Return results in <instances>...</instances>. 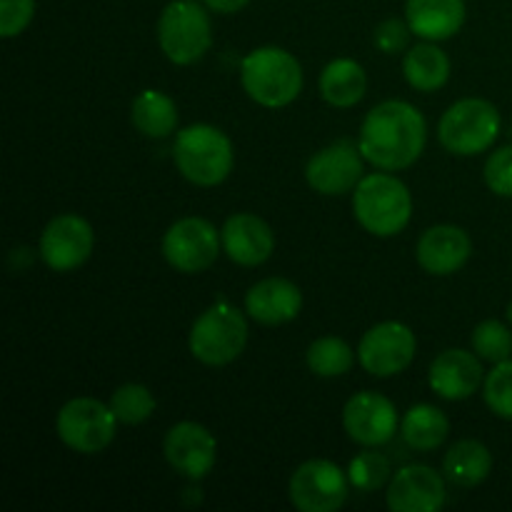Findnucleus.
<instances>
[{
    "instance_id": "nucleus-1",
    "label": "nucleus",
    "mask_w": 512,
    "mask_h": 512,
    "mask_svg": "<svg viewBox=\"0 0 512 512\" xmlns=\"http://www.w3.org/2000/svg\"><path fill=\"white\" fill-rule=\"evenodd\" d=\"M425 140L423 113L405 100H385L365 115L358 145L378 170H405L423 155Z\"/></svg>"
},
{
    "instance_id": "nucleus-2",
    "label": "nucleus",
    "mask_w": 512,
    "mask_h": 512,
    "mask_svg": "<svg viewBox=\"0 0 512 512\" xmlns=\"http://www.w3.org/2000/svg\"><path fill=\"white\" fill-rule=\"evenodd\" d=\"M240 83L248 98L263 108H285L303 90V68L288 50L263 45L243 58Z\"/></svg>"
},
{
    "instance_id": "nucleus-3",
    "label": "nucleus",
    "mask_w": 512,
    "mask_h": 512,
    "mask_svg": "<svg viewBox=\"0 0 512 512\" xmlns=\"http://www.w3.org/2000/svg\"><path fill=\"white\" fill-rule=\"evenodd\" d=\"M355 220L375 238H393L413 218V195L408 185L388 173H370L353 190Z\"/></svg>"
},
{
    "instance_id": "nucleus-4",
    "label": "nucleus",
    "mask_w": 512,
    "mask_h": 512,
    "mask_svg": "<svg viewBox=\"0 0 512 512\" xmlns=\"http://www.w3.org/2000/svg\"><path fill=\"white\" fill-rule=\"evenodd\" d=\"M173 160L185 180L200 188H213L233 173L235 153L223 130L208 123H195L175 135Z\"/></svg>"
},
{
    "instance_id": "nucleus-5",
    "label": "nucleus",
    "mask_w": 512,
    "mask_h": 512,
    "mask_svg": "<svg viewBox=\"0 0 512 512\" xmlns=\"http://www.w3.org/2000/svg\"><path fill=\"white\" fill-rule=\"evenodd\" d=\"M188 345L198 363L223 368L243 355L248 345V320L233 303L218 300L195 318Z\"/></svg>"
},
{
    "instance_id": "nucleus-6",
    "label": "nucleus",
    "mask_w": 512,
    "mask_h": 512,
    "mask_svg": "<svg viewBox=\"0 0 512 512\" xmlns=\"http://www.w3.org/2000/svg\"><path fill=\"white\" fill-rule=\"evenodd\" d=\"M500 113L490 100L463 98L450 105L438 123V138L448 153L473 158L498 140Z\"/></svg>"
},
{
    "instance_id": "nucleus-7",
    "label": "nucleus",
    "mask_w": 512,
    "mask_h": 512,
    "mask_svg": "<svg viewBox=\"0 0 512 512\" xmlns=\"http://www.w3.org/2000/svg\"><path fill=\"white\" fill-rule=\"evenodd\" d=\"M158 43L165 58L175 65H193L205 58L213 45V25L195 0H173L158 20Z\"/></svg>"
},
{
    "instance_id": "nucleus-8",
    "label": "nucleus",
    "mask_w": 512,
    "mask_h": 512,
    "mask_svg": "<svg viewBox=\"0 0 512 512\" xmlns=\"http://www.w3.org/2000/svg\"><path fill=\"white\" fill-rule=\"evenodd\" d=\"M118 430L113 408L95 398H73L60 408L55 433L70 450L95 455L108 448Z\"/></svg>"
},
{
    "instance_id": "nucleus-9",
    "label": "nucleus",
    "mask_w": 512,
    "mask_h": 512,
    "mask_svg": "<svg viewBox=\"0 0 512 512\" xmlns=\"http://www.w3.org/2000/svg\"><path fill=\"white\" fill-rule=\"evenodd\" d=\"M220 238L218 228L210 220L190 215V218H180L165 230L163 235V258L168 260L170 268L180 270V273H203L210 265L218 260Z\"/></svg>"
},
{
    "instance_id": "nucleus-10",
    "label": "nucleus",
    "mask_w": 512,
    "mask_h": 512,
    "mask_svg": "<svg viewBox=\"0 0 512 512\" xmlns=\"http://www.w3.org/2000/svg\"><path fill=\"white\" fill-rule=\"evenodd\" d=\"M415 348H418V340L408 325L398 320H385V323L373 325L360 338L358 358L365 373L373 378H393L413 363Z\"/></svg>"
},
{
    "instance_id": "nucleus-11",
    "label": "nucleus",
    "mask_w": 512,
    "mask_h": 512,
    "mask_svg": "<svg viewBox=\"0 0 512 512\" xmlns=\"http://www.w3.org/2000/svg\"><path fill=\"white\" fill-rule=\"evenodd\" d=\"M350 478L330 460H308L290 478V503L300 512H335L348 500Z\"/></svg>"
},
{
    "instance_id": "nucleus-12",
    "label": "nucleus",
    "mask_w": 512,
    "mask_h": 512,
    "mask_svg": "<svg viewBox=\"0 0 512 512\" xmlns=\"http://www.w3.org/2000/svg\"><path fill=\"white\" fill-rule=\"evenodd\" d=\"M95 233L85 218L75 213L55 215L40 235V258L55 273H70L90 258Z\"/></svg>"
},
{
    "instance_id": "nucleus-13",
    "label": "nucleus",
    "mask_w": 512,
    "mask_h": 512,
    "mask_svg": "<svg viewBox=\"0 0 512 512\" xmlns=\"http://www.w3.org/2000/svg\"><path fill=\"white\" fill-rule=\"evenodd\" d=\"M365 155L360 153V145L350 140H338L328 148L318 150L305 165V180L310 188L320 195H345L353 193L355 185L365 178L363 170Z\"/></svg>"
},
{
    "instance_id": "nucleus-14",
    "label": "nucleus",
    "mask_w": 512,
    "mask_h": 512,
    "mask_svg": "<svg viewBox=\"0 0 512 512\" xmlns=\"http://www.w3.org/2000/svg\"><path fill=\"white\" fill-rule=\"evenodd\" d=\"M398 410L385 395L375 390L355 393L343 408V428L353 443L378 448L390 443L398 433Z\"/></svg>"
},
{
    "instance_id": "nucleus-15",
    "label": "nucleus",
    "mask_w": 512,
    "mask_h": 512,
    "mask_svg": "<svg viewBox=\"0 0 512 512\" xmlns=\"http://www.w3.org/2000/svg\"><path fill=\"white\" fill-rule=\"evenodd\" d=\"M163 453L175 473L198 483L215 468L218 443H215L213 433L205 425L183 420V423H175L165 433Z\"/></svg>"
},
{
    "instance_id": "nucleus-16",
    "label": "nucleus",
    "mask_w": 512,
    "mask_h": 512,
    "mask_svg": "<svg viewBox=\"0 0 512 512\" xmlns=\"http://www.w3.org/2000/svg\"><path fill=\"white\" fill-rule=\"evenodd\" d=\"M385 500L393 512H435L445 505V480L430 465H405L390 478Z\"/></svg>"
},
{
    "instance_id": "nucleus-17",
    "label": "nucleus",
    "mask_w": 512,
    "mask_h": 512,
    "mask_svg": "<svg viewBox=\"0 0 512 512\" xmlns=\"http://www.w3.org/2000/svg\"><path fill=\"white\" fill-rule=\"evenodd\" d=\"M428 383L438 398L458 403L478 393L480 385L485 383V370L475 350L468 353V350L450 348L433 360Z\"/></svg>"
},
{
    "instance_id": "nucleus-18",
    "label": "nucleus",
    "mask_w": 512,
    "mask_h": 512,
    "mask_svg": "<svg viewBox=\"0 0 512 512\" xmlns=\"http://www.w3.org/2000/svg\"><path fill=\"white\" fill-rule=\"evenodd\" d=\"M220 238H223V253L243 268L263 265L275 250L273 230L260 215L253 213L230 215L223 223Z\"/></svg>"
},
{
    "instance_id": "nucleus-19",
    "label": "nucleus",
    "mask_w": 512,
    "mask_h": 512,
    "mask_svg": "<svg viewBox=\"0 0 512 512\" xmlns=\"http://www.w3.org/2000/svg\"><path fill=\"white\" fill-rule=\"evenodd\" d=\"M473 253L470 235L458 225H433L425 230L415 248L420 268L430 275H453L463 268Z\"/></svg>"
},
{
    "instance_id": "nucleus-20",
    "label": "nucleus",
    "mask_w": 512,
    "mask_h": 512,
    "mask_svg": "<svg viewBox=\"0 0 512 512\" xmlns=\"http://www.w3.org/2000/svg\"><path fill=\"white\" fill-rule=\"evenodd\" d=\"M303 310V293L293 280L265 278L245 293V313L263 325H285Z\"/></svg>"
},
{
    "instance_id": "nucleus-21",
    "label": "nucleus",
    "mask_w": 512,
    "mask_h": 512,
    "mask_svg": "<svg viewBox=\"0 0 512 512\" xmlns=\"http://www.w3.org/2000/svg\"><path fill=\"white\" fill-rule=\"evenodd\" d=\"M405 20L418 38L440 43L460 33L465 23V0H408Z\"/></svg>"
},
{
    "instance_id": "nucleus-22",
    "label": "nucleus",
    "mask_w": 512,
    "mask_h": 512,
    "mask_svg": "<svg viewBox=\"0 0 512 512\" xmlns=\"http://www.w3.org/2000/svg\"><path fill=\"white\" fill-rule=\"evenodd\" d=\"M320 95L333 108H353L365 98V68L353 58H335L320 73Z\"/></svg>"
},
{
    "instance_id": "nucleus-23",
    "label": "nucleus",
    "mask_w": 512,
    "mask_h": 512,
    "mask_svg": "<svg viewBox=\"0 0 512 512\" xmlns=\"http://www.w3.org/2000/svg\"><path fill=\"white\" fill-rule=\"evenodd\" d=\"M493 470V455L480 440H458L445 453L443 475L458 488H475L483 483Z\"/></svg>"
},
{
    "instance_id": "nucleus-24",
    "label": "nucleus",
    "mask_w": 512,
    "mask_h": 512,
    "mask_svg": "<svg viewBox=\"0 0 512 512\" xmlns=\"http://www.w3.org/2000/svg\"><path fill=\"white\" fill-rule=\"evenodd\" d=\"M130 118L145 138H168L178 130V105L170 95L148 88L135 95Z\"/></svg>"
},
{
    "instance_id": "nucleus-25",
    "label": "nucleus",
    "mask_w": 512,
    "mask_h": 512,
    "mask_svg": "<svg viewBox=\"0 0 512 512\" xmlns=\"http://www.w3.org/2000/svg\"><path fill=\"white\" fill-rule=\"evenodd\" d=\"M403 75L420 93H435L443 88L450 78V60L435 43L415 45L403 58Z\"/></svg>"
},
{
    "instance_id": "nucleus-26",
    "label": "nucleus",
    "mask_w": 512,
    "mask_h": 512,
    "mask_svg": "<svg viewBox=\"0 0 512 512\" xmlns=\"http://www.w3.org/2000/svg\"><path fill=\"white\" fill-rule=\"evenodd\" d=\"M448 433L450 420L445 418L443 410L428 403L413 405L403 415V420H400V435H403V440L413 450H420V453L438 450L448 440Z\"/></svg>"
},
{
    "instance_id": "nucleus-27",
    "label": "nucleus",
    "mask_w": 512,
    "mask_h": 512,
    "mask_svg": "<svg viewBox=\"0 0 512 512\" xmlns=\"http://www.w3.org/2000/svg\"><path fill=\"white\" fill-rule=\"evenodd\" d=\"M305 363H308L310 373L318 378H340V375L350 373L355 363V353L345 340L325 335L310 343L308 353H305Z\"/></svg>"
},
{
    "instance_id": "nucleus-28",
    "label": "nucleus",
    "mask_w": 512,
    "mask_h": 512,
    "mask_svg": "<svg viewBox=\"0 0 512 512\" xmlns=\"http://www.w3.org/2000/svg\"><path fill=\"white\" fill-rule=\"evenodd\" d=\"M110 408H113L115 418L123 425H140L155 413L158 403H155L153 393L140 383H125L110 398Z\"/></svg>"
},
{
    "instance_id": "nucleus-29",
    "label": "nucleus",
    "mask_w": 512,
    "mask_h": 512,
    "mask_svg": "<svg viewBox=\"0 0 512 512\" xmlns=\"http://www.w3.org/2000/svg\"><path fill=\"white\" fill-rule=\"evenodd\" d=\"M348 478L350 485L355 490H360V493H375V490L390 483L393 470H390V460L383 453L368 450V453L355 455L348 468Z\"/></svg>"
},
{
    "instance_id": "nucleus-30",
    "label": "nucleus",
    "mask_w": 512,
    "mask_h": 512,
    "mask_svg": "<svg viewBox=\"0 0 512 512\" xmlns=\"http://www.w3.org/2000/svg\"><path fill=\"white\" fill-rule=\"evenodd\" d=\"M473 350L480 360L488 363H503L512 355V333L500 320H483L473 330Z\"/></svg>"
},
{
    "instance_id": "nucleus-31",
    "label": "nucleus",
    "mask_w": 512,
    "mask_h": 512,
    "mask_svg": "<svg viewBox=\"0 0 512 512\" xmlns=\"http://www.w3.org/2000/svg\"><path fill=\"white\" fill-rule=\"evenodd\" d=\"M483 398L498 418L512 420V358L495 363V368L485 375Z\"/></svg>"
},
{
    "instance_id": "nucleus-32",
    "label": "nucleus",
    "mask_w": 512,
    "mask_h": 512,
    "mask_svg": "<svg viewBox=\"0 0 512 512\" xmlns=\"http://www.w3.org/2000/svg\"><path fill=\"white\" fill-rule=\"evenodd\" d=\"M485 185L500 198H512V145L495 150L485 163Z\"/></svg>"
},
{
    "instance_id": "nucleus-33",
    "label": "nucleus",
    "mask_w": 512,
    "mask_h": 512,
    "mask_svg": "<svg viewBox=\"0 0 512 512\" xmlns=\"http://www.w3.org/2000/svg\"><path fill=\"white\" fill-rule=\"evenodd\" d=\"M35 15V0H0V35L18 38Z\"/></svg>"
},
{
    "instance_id": "nucleus-34",
    "label": "nucleus",
    "mask_w": 512,
    "mask_h": 512,
    "mask_svg": "<svg viewBox=\"0 0 512 512\" xmlns=\"http://www.w3.org/2000/svg\"><path fill=\"white\" fill-rule=\"evenodd\" d=\"M410 35H413V30H410L408 20L390 18L375 28L373 40H375V48H378L380 53L395 55V53H400L403 48H408Z\"/></svg>"
},
{
    "instance_id": "nucleus-35",
    "label": "nucleus",
    "mask_w": 512,
    "mask_h": 512,
    "mask_svg": "<svg viewBox=\"0 0 512 512\" xmlns=\"http://www.w3.org/2000/svg\"><path fill=\"white\" fill-rule=\"evenodd\" d=\"M205 5H208L213 13H220V15H233V13H240V10L245 8V5L250 3V0H203Z\"/></svg>"
},
{
    "instance_id": "nucleus-36",
    "label": "nucleus",
    "mask_w": 512,
    "mask_h": 512,
    "mask_svg": "<svg viewBox=\"0 0 512 512\" xmlns=\"http://www.w3.org/2000/svg\"><path fill=\"white\" fill-rule=\"evenodd\" d=\"M508 320H510V325H512V300H510V305H508Z\"/></svg>"
}]
</instances>
